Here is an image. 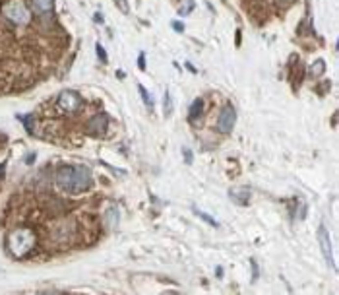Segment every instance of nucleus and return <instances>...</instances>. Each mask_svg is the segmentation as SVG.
<instances>
[{"label": "nucleus", "instance_id": "obj_9", "mask_svg": "<svg viewBox=\"0 0 339 295\" xmlns=\"http://www.w3.org/2000/svg\"><path fill=\"white\" fill-rule=\"evenodd\" d=\"M231 198L236 202V204H248V200H250V188L248 187H235V188H231Z\"/></svg>", "mask_w": 339, "mask_h": 295}, {"label": "nucleus", "instance_id": "obj_15", "mask_svg": "<svg viewBox=\"0 0 339 295\" xmlns=\"http://www.w3.org/2000/svg\"><path fill=\"white\" fill-rule=\"evenodd\" d=\"M194 212H196V214H198V215H200L204 221H208L211 227H217V221H215V219H211V215H208V214H204V212H200V210H194Z\"/></svg>", "mask_w": 339, "mask_h": 295}, {"label": "nucleus", "instance_id": "obj_8", "mask_svg": "<svg viewBox=\"0 0 339 295\" xmlns=\"http://www.w3.org/2000/svg\"><path fill=\"white\" fill-rule=\"evenodd\" d=\"M72 179H74V167H60L56 171V185L64 190H70L72 188Z\"/></svg>", "mask_w": 339, "mask_h": 295}, {"label": "nucleus", "instance_id": "obj_14", "mask_svg": "<svg viewBox=\"0 0 339 295\" xmlns=\"http://www.w3.org/2000/svg\"><path fill=\"white\" fill-rule=\"evenodd\" d=\"M138 91H140V95H142V99H144L146 107L151 111V109H153V101H151V97H150V91H148L144 85H138Z\"/></svg>", "mask_w": 339, "mask_h": 295}, {"label": "nucleus", "instance_id": "obj_11", "mask_svg": "<svg viewBox=\"0 0 339 295\" xmlns=\"http://www.w3.org/2000/svg\"><path fill=\"white\" fill-rule=\"evenodd\" d=\"M35 14H49L54 8V0H31Z\"/></svg>", "mask_w": 339, "mask_h": 295}, {"label": "nucleus", "instance_id": "obj_5", "mask_svg": "<svg viewBox=\"0 0 339 295\" xmlns=\"http://www.w3.org/2000/svg\"><path fill=\"white\" fill-rule=\"evenodd\" d=\"M79 105H81V99L76 91H62L58 95V109L64 113H74L79 109Z\"/></svg>", "mask_w": 339, "mask_h": 295}, {"label": "nucleus", "instance_id": "obj_12", "mask_svg": "<svg viewBox=\"0 0 339 295\" xmlns=\"http://www.w3.org/2000/svg\"><path fill=\"white\" fill-rule=\"evenodd\" d=\"M202 109H204V101L202 99H196L194 103H192V107H190V113H188V119L194 123V121H198V117L202 115Z\"/></svg>", "mask_w": 339, "mask_h": 295}, {"label": "nucleus", "instance_id": "obj_19", "mask_svg": "<svg viewBox=\"0 0 339 295\" xmlns=\"http://www.w3.org/2000/svg\"><path fill=\"white\" fill-rule=\"evenodd\" d=\"M252 278L258 280V264H256L254 260H252Z\"/></svg>", "mask_w": 339, "mask_h": 295}, {"label": "nucleus", "instance_id": "obj_4", "mask_svg": "<svg viewBox=\"0 0 339 295\" xmlns=\"http://www.w3.org/2000/svg\"><path fill=\"white\" fill-rule=\"evenodd\" d=\"M235 123H236V111L231 105H225L219 111V117H217V130L221 134H229L235 127Z\"/></svg>", "mask_w": 339, "mask_h": 295}, {"label": "nucleus", "instance_id": "obj_18", "mask_svg": "<svg viewBox=\"0 0 339 295\" xmlns=\"http://www.w3.org/2000/svg\"><path fill=\"white\" fill-rule=\"evenodd\" d=\"M144 60H146V54H144V53H142V54H140V58H138V66H140V68H142V70H144V68H146V62H144Z\"/></svg>", "mask_w": 339, "mask_h": 295}, {"label": "nucleus", "instance_id": "obj_13", "mask_svg": "<svg viewBox=\"0 0 339 295\" xmlns=\"http://www.w3.org/2000/svg\"><path fill=\"white\" fill-rule=\"evenodd\" d=\"M324 70H326V62H324V60H316V62L310 66V74H312V76H322Z\"/></svg>", "mask_w": 339, "mask_h": 295}, {"label": "nucleus", "instance_id": "obj_16", "mask_svg": "<svg viewBox=\"0 0 339 295\" xmlns=\"http://www.w3.org/2000/svg\"><path fill=\"white\" fill-rule=\"evenodd\" d=\"M97 56H99V60H101V62H107V54H105V51H103V47H101V45H97Z\"/></svg>", "mask_w": 339, "mask_h": 295}, {"label": "nucleus", "instance_id": "obj_10", "mask_svg": "<svg viewBox=\"0 0 339 295\" xmlns=\"http://www.w3.org/2000/svg\"><path fill=\"white\" fill-rule=\"evenodd\" d=\"M118 221H120V212H118V208L116 206L107 208V212H105V225H107V229H116Z\"/></svg>", "mask_w": 339, "mask_h": 295}, {"label": "nucleus", "instance_id": "obj_17", "mask_svg": "<svg viewBox=\"0 0 339 295\" xmlns=\"http://www.w3.org/2000/svg\"><path fill=\"white\" fill-rule=\"evenodd\" d=\"M163 105H165V115H169L171 107H169V93H165V99H163Z\"/></svg>", "mask_w": 339, "mask_h": 295}, {"label": "nucleus", "instance_id": "obj_1", "mask_svg": "<svg viewBox=\"0 0 339 295\" xmlns=\"http://www.w3.org/2000/svg\"><path fill=\"white\" fill-rule=\"evenodd\" d=\"M35 241H37V239H35V233H33L29 227H18V229H14V231L8 235L6 245H8V251H10L12 256L24 258L26 254L35 247Z\"/></svg>", "mask_w": 339, "mask_h": 295}, {"label": "nucleus", "instance_id": "obj_2", "mask_svg": "<svg viewBox=\"0 0 339 295\" xmlns=\"http://www.w3.org/2000/svg\"><path fill=\"white\" fill-rule=\"evenodd\" d=\"M2 14L16 26H27L31 20V12L27 10L24 0H8L2 4Z\"/></svg>", "mask_w": 339, "mask_h": 295}, {"label": "nucleus", "instance_id": "obj_6", "mask_svg": "<svg viewBox=\"0 0 339 295\" xmlns=\"http://www.w3.org/2000/svg\"><path fill=\"white\" fill-rule=\"evenodd\" d=\"M318 243H320V247H322V254H324V258H326V262L336 270V260H334V253H332V243H330V235H328V231H326V227L324 225H320V229H318Z\"/></svg>", "mask_w": 339, "mask_h": 295}, {"label": "nucleus", "instance_id": "obj_22", "mask_svg": "<svg viewBox=\"0 0 339 295\" xmlns=\"http://www.w3.org/2000/svg\"><path fill=\"white\" fill-rule=\"evenodd\" d=\"M118 4H120V8H122L124 12H128V6H126V2H122V0H118Z\"/></svg>", "mask_w": 339, "mask_h": 295}, {"label": "nucleus", "instance_id": "obj_20", "mask_svg": "<svg viewBox=\"0 0 339 295\" xmlns=\"http://www.w3.org/2000/svg\"><path fill=\"white\" fill-rule=\"evenodd\" d=\"M184 160H186L188 163H192V152H190V150H184Z\"/></svg>", "mask_w": 339, "mask_h": 295}, {"label": "nucleus", "instance_id": "obj_21", "mask_svg": "<svg viewBox=\"0 0 339 295\" xmlns=\"http://www.w3.org/2000/svg\"><path fill=\"white\" fill-rule=\"evenodd\" d=\"M173 27H175V29H179V31H183V24H181V22H175V24H173Z\"/></svg>", "mask_w": 339, "mask_h": 295}, {"label": "nucleus", "instance_id": "obj_3", "mask_svg": "<svg viewBox=\"0 0 339 295\" xmlns=\"http://www.w3.org/2000/svg\"><path fill=\"white\" fill-rule=\"evenodd\" d=\"M93 187V175L91 171L83 165L74 167V179H72V188L70 192H83Z\"/></svg>", "mask_w": 339, "mask_h": 295}, {"label": "nucleus", "instance_id": "obj_7", "mask_svg": "<svg viewBox=\"0 0 339 295\" xmlns=\"http://www.w3.org/2000/svg\"><path fill=\"white\" fill-rule=\"evenodd\" d=\"M107 127H109V117L105 113H99L95 115L91 121H89V134L93 136H103L107 132Z\"/></svg>", "mask_w": 339, "mask_h": 295}, {"label": "nucleus", "instance_id": "obj_23", "mask_svg": "<svg viewBox=\"0 0 339 295\" xmlns=\"http://www.w3.org/2000/svg\"><path fill=\"white\" fill-rule=\"evenodd\" d=\"M277 4H281V6H289L291 0H277Z\"/></svg>", "mask_w": 339, "mask_h": 295}]
</instances>
